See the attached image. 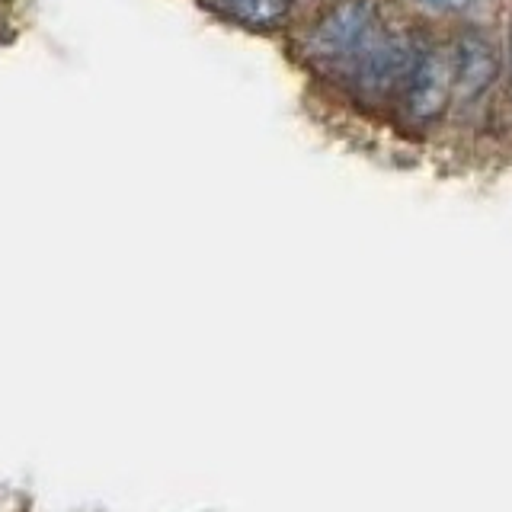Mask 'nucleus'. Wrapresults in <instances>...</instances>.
Segmentation results:
<instances>
[{
    "mask_svg": "<svg viewBox=\"0 0 512 512\" xmlns=\"http://www.w3.org/2000/svg\"><path fill=\"white\" fill-rule=\"evenodd\" d=\"M375 36V4L372 0H343L324 20H320L308 39V52L324 61L359 58L368 39Z\"/></svg>",
    "mask_w": 512,
    "mask_h": 512,
    "instance_id": "f257e3e1",
    "label": "nucleus"
},
{
    "mask_svg": "<svg viewBox=\"0 0 512 512\" xmlns=\"http://www.w3.org/2000/svg\"><path fill=\"white\" fill-rule=\"evenodd\" d=\"M455 90V71L448 52H420L407 77V109L413 119H436Z\"/></svg>",
    "mask_w": 512,
    "mask_h": 512,
    "instance_id": "f03ea898",
    "label": "nucleus"
},
{
    "mask_svg": "<svg viewBox=\"0 0 512 512\" xmlns=\"http://www.w3.org/2000/svg\"><path fill=\"white\" fill-rule=\"evenodd\" d=\"M416 58L420 52L413 48L410 39L404 36H375L368 39V45L362 48V55L356 58L359 61V84L368 87L372 93H384L391 90L400 80H407Z\"/></svg>",
    "mask_w": 512,
    "mask_h": 512,
    "instance_id": "7ed1b4c3",
    "label": "nucleus"
},
{
    "mask_svg": "<svg viewBox=\"0 0 512 512\" xmlns=\"http://www.w3.org/2000/svg\"><path fill=\"white\" fill-rule=\"evenodd\" d=\"M452 71H455V90L464 103L477 100L484 93L496 71H500V58H496V48L487 36L480 32H464V36L455 42L452 52Z\"/></svg>",
    "mask_w": 512,
    "mask_h": 512,
    "instance_id": "20e7f679",
    "label": "nucleus"
},
{
    "mask_svg": "<svg viewBox=\"0 0 512 512\" xmlns=\"http://www.w3.org/2000/svg\"><path fill=\"white\" fill-rule=\"evenodd\" d=\"M215 7L237 23L266 29L285 20L288 10H292V0H215Z\"/></svg>",
    "mask_w": 512,
    "mask_h": 512,
    "instance_id": "39448f33",
    "label": "nucleus"
},
{
    "mask_svg": "<svg viewBox=\"0 0 512 512\" xmlns=\"http://www.w3.org/2000/svg\"><path fill=\"white\" fill-rule=\"evenodd\" d=\"M416 4H423L429 10H452L455 7V0H416Z\"/></svg>",
    "mask_w": 512,
    "mask_h": 512,
    "instance_id": "423d86ee",
    "label": "nucleus"
},
{
    "mask_svg": "<svg viewBox=\"0 0 512 512\" xmlns=\"http://www.w3.org/2000/svg\"><path fill=\"white\" fill-rule=\"evenodd\" d=\"M509 61H512V36H509Z\"/></svg>",
    "mask_w": 512,
    "mask_h": 512,
    "instance_id": "0eeeda50",
    "label": "nucleus"
}]
</instances>
